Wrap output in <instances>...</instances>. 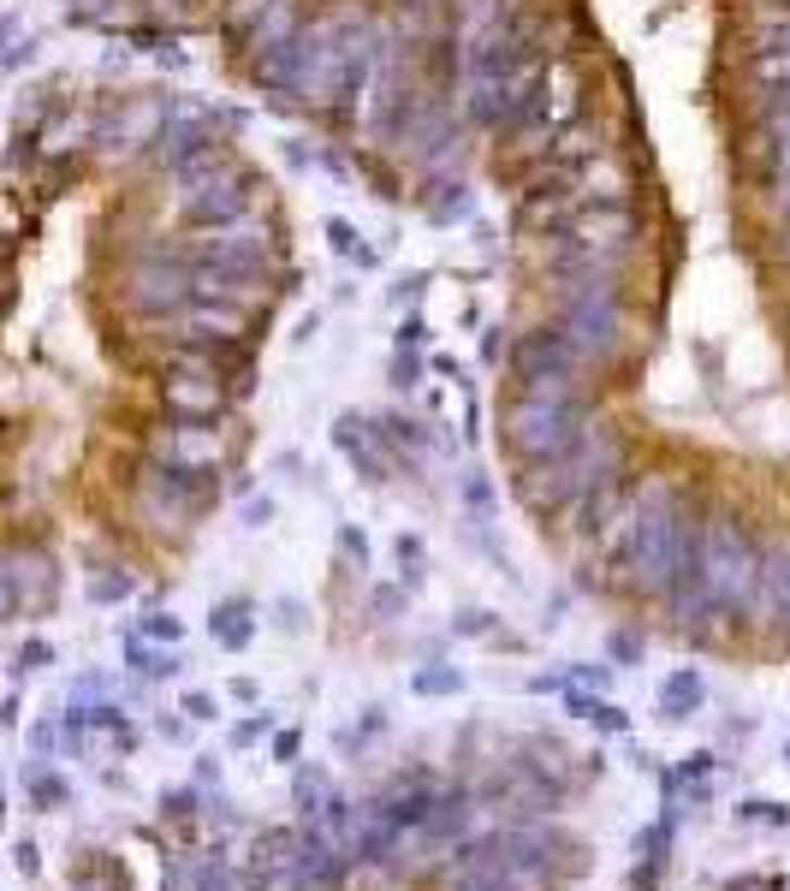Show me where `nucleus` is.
Wrapping results in <instances>:
<instances>
[{
  "label": "nucleus",
  "instance_id": "obj_1",
  "mask_svg": "<svg viewBox=\"0 0 790 891\" xmlns=\"http://www.w3.org/2000/svg\"><path fill=\"white\" fill-rule=\"evenodd\" d=\"M618 481H630V440L613 423H594L589 416L565 457H553V464H517V500L535 517H565L582 493L618 488Z\"/></svg>",
  "mask_w": 790,
  "mask_h": 891
},
{
  "label": "nucleus",
  "instance_id": "obj_2",
  "mask_svg": "<svg viewBox=\"0 0 790 891\" xmlns=\"http://www.w3.org/2000/svg\"><path fill=\"white\" fill-rule=\"evenodd\" d=\"M505 380L512 392L541 404H577L589 399V368H582L577 346L565 339V327L553 315H541L535 327L512 334V351H505Z\"/></svg>",
  "mask_w": 790,
  "mask_h": 891
},
{
  "label": "nucleus",
  "instance_id": "obj_3",
  "mask_svg": "<svg viewBox=\"0 0 790 891\" xmlns=\"http://www.w3.org/2000/svg\"><path fill=\"white\" fill-rule=\"evenodd\" d=\"M707 601L719 618H749L755 613V589H761V547L749 524L737 512H713L702 524V559H695Z\"/></svg>",
  "mask_w": 790,
  "mask_h": 891
},
{
  "label": "nucleus",
  "instance_id": "obj_4",
  "mask_svg": "<svg viewBox=\"0 0 790 891\" xmlns=\"http://www.w3.org/2000/svg\"><path fill=\"white\" fill-rule=\"evenodd\" d=\"M589 423V399L577 404H541V399H500V446L517 457V464H553V457L570 452V440Z\"/></svg>",
  "mask_w": 790,
  "mask_h": 891
},
{
  "label": "nucleus",
  "instance_id": "obj_5",
  "mask_svg": "<svg viewBox=\"0 0 790 891\" xmlns=\"http://www.w3.org/2000/svg\"><path fill=\"white\" fill-rule=\"evenodd\" d=\"M131 500H137V517H143L149 529H161V535H185L202 512H209L214 481H209V476H197V469L155 464V457H149L143 476L131 481Z\"/></svg>",
  "mask_w": 790,
  "mask_h": 891
},
{
  "label": "nucleus",
  "instance_id": "obj_6",
  "mask_svg": "<svg viewBox=\"0 0 790 891\" xmlns=\"http://www.w3.org/2000/svg\"><path fill=\"white\" fill-rule=\"evenodd\" d=\"M190 262H233V267H279V226L262 209L238 214L226 226L197 233V250H185Z\"/></svg>",
  "mask_w": 790,
  "mask_h": 891
},
{
  "label": "nucleus",
  "instance_id": "obj_7",
  "mask_svg": "<svg viewBox=\"0 0 790 891\" xmlns=\"http://www.w3.org/2000/svg\"><path fill=\"white\" fill-rule=\"evenodd\" d=\"M464 143H469V125H464V113L446 101L440 113H428L423 125H416L411 137H404L399 149H392V167L399 173H416V178H428V173H457V161H464Z\"/></svg>",
  "mask_w": 790,
  "mask_h": 891
},
{
  "label": "nucleus",
  "instance_id": "obj_8",
  "mask_svg": "<svg viewBox=\"0 0 790 891\" xmlns=\"http://www.w3.org/2000/svg\"><path fill=\"white\" fill-rule=\"evenodd\" d=\"M565 238H577L582 250H594V256L630 274L636 244H642V214H636V202H582Z\"/></svg>",
  "mask_w": 790,
  "mask_h": 891
},
{
  "label": "nucleus",
  "instance_id": "obj_9",
  "mask_svg": "<svg viewBox=\"0 0 790 891\" xmlns=\"http://www.w3.org/2000/svg\"><path fill=\"white\" fill-rule=\"evenodd\" d=\"M570 221H577V197H570L565 173L541 178V185L517 190V209H512V233L524 238V244H553V238L570 233Z\"/></svg>",
  "mask_w": 790,
  "mask_h": 891
},
{
  "label": "nucleus",
  "instance_id": "obj_10",
  "mask_svg": "<svg viewBox=\"0 0 790 891\" xmlns=\"http://www.w3.org/2000/svg\"><path fill=\"white\" fill-rule=\"evenodd\" d=\"M149 457H155V464L197 469V476H221V464L233 457V440L214 423H173V428H155V435H149Z\"/></svg>",
  "mask_w": 790,
  "mask_h": 891
},
{
  "label": "nucleus",
  "instance_id": "obj_11",
  "mask_svg": "<svg viewBox=\"0 0 790 891\" xmlns=\"http://www.w3.org/2000/svg\"><path fill=\"white\" fill-rule=\"evenodd\" d=\"M161 411L173 423H221L233 411V387L221 375H190V368H161Z\"/></svg>",
  "mask_w": 790,
  "mask_h": 891
},
{
  "label": "nucleus",
  "instance_id": "obj_12",
  "mask_svg": "<svg viewBox=\"0 0 790 891\" xmlns=\"http://www.w3.org/2000/svg\"><path fill=\"white\" fill-rule=\"evenodd\" d=\"M565 185H570V197H577V209L582 202H636V167L624 149H594V155L570 161Z\"/></svg>",
  "mask_w": 790,
  "mask_h": 891
},
{
  "label": "nucleus",
  "instance_id": "obj_13",
  "mask_svg": "<svg viewBox=\"0 0 790 891\" xmlns=\"http://www.w3.org/2000/svg\"><path fill=\"white\" fill-rule=\"evenodd\" d=\"M178 327H185L190 339H214V346H250V339H256V310L221 303V298H190Z\"/></svg>",
  "mask_w": 790,
  "mask_h": 891
},
{
  "label": "nucleus",
  "instance_id": "obj_14",
  "mask_svg": "<svg viewBox=\"0 0 790 891\" xmlns=\"http://www.w3.org/2000/svg\"><path fill=\"white\" fill-rule=\"evenodd\" d=\"M167 120H173L167 101L137 96V101H125V108L101 125V143H108V155H143V149L161 137V125H167Z\"/></svg>",
  "mask_w": 790,
  "mask_h": 891
},
{
  "label": "nucleus",
  "instance_id": "obj_15",
  "mask_svg": "<svg viewBox=\"0 0 790 891\" xmlns=\"http://www.w3.org/2000/svg\"><path fill=\"white\" fill-rule=\"evenodd\" d=\"M334 446L351 457L356 469H363L368 481H387L392 476V440L380 435L375 423H363V416H339V428H334Z\"/></svg>",
  "mask_w": 790,
  "mask_h": 891
},
{
  "label": "nucleus",
  "instance_id": "obj_16",
  "mask_svg": "<svg viewBox=\"0 0 790 891\" xmlns=\"http://www.w3.org/2000/svg\"><path fill=\"white\" fill-rule=\"evenodd\" d=\"M755 618L773 624V630H790V541H773L767 553H761Z\"/></svg>",
  "mask_w": 790,
  "mask_h": 891
},
{
  "label": "nucleus",
  "instance_id": "obj_17",
  "mask_svg": "<svg viewBox=\"0 0 790 891\" xmlns=\"http://www.w3.org/2000/svg\"><path fill=\"white\" fill-rule=\"evenodd\" d=\"M416 209H423L435 226H457V221L476 214V197H469L464 173H428L423 185H416Z\"/></svg>",
  "mask_w": 790,
  "mask_h": 891
},
{
  "label": "nucleus",
  "instance_id": "obj_18",
  "mask_svg": "<svg viewBox=\"0 0 790 891\" xmlns=\"http://www.w3.org/2000/svg\"><path fill=\"white\" fill-rule=\"evenodd\" d=\"M7 582H12V601H18V606H30V613L54 606V589H60L54 565H48L42 553H30V547L7 559Z\"/></svg>",
  "mask_w": 790,
  "mask_h": 891
},
{
  "label": "nucleus",
  "instance_id": "obj_19",
  "mask_svg": "<svg viewBox=\"0 0 790 891\" xmlns=\"http://www.w3.org/2000/svg\"><path fill=\"white\" fill-rule=\"evenodd\" d=\"M303 18H310V7H303V0H274V7L262 12L256 24H250V36L238 48H244V54H267V48H286L291 36L303 30Z\"/></svg>",
  "mask_w": 790,
  "mask_h": 891
},
{
  "label": "nucleus",
  "instance_id": "obj_20",
  "mask_svg": "<svg viewBox=\"0 0 790 891\" xmlns=\"http://www.w3.org/2000/svg\"><path fill=\"white\" fill-rule=\"evenodd\" d=\"M737 84L749 96H767V89H790V48H767V54H749L737 66Z\"/></svg>",
  "mask_w": 790,
  "mask_h": 891
},
{
  "label": "nucleus",
  "instance_id": "obj_21",
  "mask_svg": "<svg viewBox=\"0 0 790 891\" xmlns=\"http://www.w3.org/2000/svg\"><path fill=\"white\" fill-rule=\"evenodd\" d=\"M702 695H707L702 672H695V666H684V672H672V678H666V690H660V713H666V719H690V713L702 707Z\"/></svg>",
  "mask_w": 790,
  "mask_h": 891
},
{
  "label": "nucleus",
  "instance_id": "obj_22",
  "mask_svg": "<svg viewBox=\"0 0 790 891\" xmlns=\"http://www.w3.org/2000/svg\"><path fill=\"white\" fill-rule=\"evenodd\" d=\"M209 636L221 648H250V636H256V618H250V601H226L209 613Z\"/></svg>",
  "mask_w": 790,
  "mask_h": 891
},
{
  "label": "nucleus",
  "instance_id": "obj_23",
  "mask_svg": "<svg viewBox=\"0 0 790 891\" xmlns=\"http://www.w3.org/2000/svg\"><path fill=\"white\" fill-rule=\"evenodd\" d=\"M267 7H274V0H221V18H214V24H221V30L233 36V42H244L250 24H256Z\"/></svg>",
  "mask_w": 790,
  "mask_h": 891
},
{
  "label": "nucleus",
  "instance_id": "obj_24",
  "mask_svg": "<svg viewBox=\"0 0 790 891\" xmlns=\"http://www.w3.org/2000/svg\"><path fill=\"white\" fill-rule=\"evenodd\" d=\"M125 660H131L143 678H167V672H178V660L173 654H161V648H149L143 636H125Z\"/></svg>",
  "mask_w": 790,
  "mask_h": 891
},
{
  "label": "nucleus",
  "instance_id": "obj_25",
  "mask_svg": "<svg viewBox=\"0 0 790 891\" xmlns=\"http://www.w3.org/2000/svg\"><path fill=\"white\" fill-rule=\"evenodd\" d=\"M327 244H334L346 262H356V267H375V262H380L375 250H368L363 238H356V226H351V221H327Z\"/></svg>",
  "mask_w": 790,
  "mask_h": 891
},
{
  "label": "nucleus",
  "instance_id": "obj_26",
  "mask_svg": "<svg viewBox=\"0 0 790 891\" xmlns=\"http://www.w3.org/2000/svg\"><path fill=\"white\" fill-rule=\"evenodd\" d=\"M570 713L589 719V725H601V731H624V713L613 702H601V695H577V690H570Z\"/></svg>",
  "mask_w": 790,
  "mask_h": 891
},
{
  "label": "nucleus",
  "instance_id": "obj_27",
  "mask_svg": "<svg viewBox=\"0 0 790 891\" xmlns=\"http://www.w3.org/2000/svg\"><path fill=\"white\" fill-rule=\"evenodd\" d=\"M149 12H155L161 24H173V30H185V24H202V18H209L197 0H149Z\"/></svg>",
  "mask_w": 790,
  "mask_h": 891
},
{
  "label": "nucleus",
  "instance_id": "obj_28",
  "mask_svg": "<svg viewBox=\"0 0 790 891\" xmlns=\"http://www.w3.org/2000/svg\"><path fill=\"white\" fill-rule=\"evenodd\" d=\"M666 844H672V814L654 826V832H642V844H636V850H642V862H648V874H654L660 862H666Z\"/></svg>",
  "mask_w": 790,
  "mask_h": 891
},
{
  "label": "nucleus",
  "instance_id": "obj_29",
  "mask_svg": "<svg viewBox=\"0 0 790 891\" xmlns=\"http://www.w3.org/2000/svg\"><path fill=\"white\" fill-rule=\"evenodd\" d=\"M457 683H464V678H457V672L435 666V672H416V678H411V690H416V695H452Z\"/></svg>",
  "mask_w": 790,
  "mask_h": 891
},
{
  "label": "nucleus",
  "instance_id": "obj_30",
  "mask_svg": "<svg viewBox=\"0 0 790 891\" xmlns=\"http://www.w3.org/2000/svg\"><path fill=\"white\" fill-rule=\"evenodd\" d=\"M197 891H244V886H238V874L226 868V862H209V868L197 874Z\"/></svg>",
  "mask_w": 790,
  "mask_h": 891
},
{
  "label": "nucleus",
  "instance_id": "obj_31",
  "mask_svg": "<svg viewBox=\"0 0 790 891\" xmlns=\"http://www.w3.org/2000/svg\"><path fill=\"white\" fill-rule=\"evenodd\" d=\"M137 636H143V642H178V618L173 613H149V624Z\"/></svg>",
  "mask_w": 790,
  "mask_h": 891
},
{
  "label": "nucleus",
  "instance_id": "obj_32",
  "mask_svg": "<svg viewBox=\"0 0 790 891\" xmlns=\"http://www.w3.org/2000/svg\"><path fill=\"white\" fill-rule=\"evenodd\" d=\"M737 820H767V826H785L790 814L779 808V802H743V808H737Z\"/></svg>",
  "mask_w": 790,
  "mask_h": 891
},
{
  "label": "nucleus",
  "instance_id": "obj_33",
  "mask_svg": "<svg viewBox=\"0 0 790 891\" xmlns=\"http://www.w3.org/2000/svg\"><path fill=\"white\" fill-rule=\"evenodd\" d=\"M416 380H423V363L411 351H399L392 356V387H416Z\"/></svg>",
  "mask_w": 790,
  "mask_h": 891
},
{
  "label": "nucleus",
  "instance_id": "obj_34",
  "mask_svg": "<svg viewBox=\"0 0 790 891\" xmlns=\"http://www.w3.org/2000/svg\"><path fill=\"white\" fill-rule=\"evenodd\" d=\"M767 256H773V267H785V274H790V226H773V233H767Z\"/></svg>",
  "mask_w": 790,
  "mask_h": 891
},
{
  "label": "nucleus",
  "instance_id": "obj_35",
  "mask_svg": "<svg viewBox=\"0 0 790 891\" xmlns=\"http://www.w3.org/2000/svg\"><path fill=\"white\" fill-rule=\"evenodd\" d=\"M505 351H512V334H505V327L481 334V356H488V363H500V368H505Z\"/></svg>",
  "mask_w": 790,
  "mask_h": 891
},
{
  "label": "nucleus",
  "instance_id": "obj_36",
  "mask_svg": "<svg viewBox=\"0 0 790 891\" xmlns=\"http://www.w3.org/2000/svg\"><path fill=\"white\" fill-rule=\"evenodd\" d=\"M399 565H404V577L416 582V565H423V541H411V535H399Z\"/></svg>",
  "mask_w": 790,
  "mask_h": 891
},
{
  "label": "nucleus",
  "instance_id": "obj_37",
  "mask_svg": "<svg viewBox=\"0 0 790 891\" xmlns=\"http://www.w3.org/2000/svg\"><path fill=\"white\" fill-rule=\"evenodd\" d=\"M298 749H303L298 731H279V737H274V761H298Z\"/></svg>",
  "mask_w": 790,
  "mask_h": 891
},
{
  "label": "nucleus",
  "instance_id": "obj_38",
  "mask_svg": "<svg viewBox=\"0 0 790 891\" xmlns=\"http://www.w3.org/2000/svg\"><path fill=\"white\" fill-rule=\"evenodd\" d=\"M185 713L190 719H221V713H214V695H185Z\"/></svg>",
  "mask_w": 790,
  "mask_h": 891
},
{
  "label": "nucleus",
  "instance_id": "obj_39",
  "mask_svg": "<svg viewBox=\"0 0 790 891\" xmlns=\"http://www.w3.org/2000/svg\"><path fill=\"white\" fill-rule=\"evenodd\" d=\"M457 636H488V613H457Z\"/></svg>",
  "mask_w": 790,
  "mask_h": 891
},
{
  "label": "nucleus",
  "instance_id": "obj_40",
  "mask_svg": "<svg viewBox=\"0 0 790 891\" xmlns=\"http://www.w3.org/2000/svg\"><path fill=\"white\" fill-rule=\"evenodd\" d=\"M339 547H346V559H368V541L356 529H339Z\"/></svg>",
  "mask_w": 790,
  "mask_h": 891
},
{
  "label": "nucleus",
  "instance_id": "obj_41",
  "mask_svg": "<svg viewBox=\"0 0 790 891\" xmlns=\"http://www.w3.org/2000/svg\"><path fill=\"white\" fill-rule=\"evenodd\" d=\"M267 517H274V500H250V505H244V524H250V529L267 524Z\"/></svg>",
  "mask_w": 790,
  "mask_h": 891
},
{
  "label": "nucleus",
  "instance_id": "obj_42",
  "mask_svg": "<svg viewBox=\"0 0 790 891\" xmlns=\"http://www.w3.org/2000/svg\"><path fill=\"white\" fill-rule=\"evenodd\" d=\"M642 654V642H636V636H613V660H636Z\"/></svg>",
  "mask_w": 790,
  "mask_h": 891
},
{
  "label": "nucleus",
  "instance_id": "obj_43",
  "mask_svg": "<svg viewBox=\"0 0 790 891\" xmlns=\"http://www.w3.org/2000/svg\"><path fill=\"white\" fill-rule=\"evenodd\" d=\"M12 606H18V601H12V582H7V559H0V618H12Z\"/></svg>",
  "mask_w": 790,
  "mask_h": 891
},
{
  "label": "nucleus",
  "instance_id": "obj_44",
  "mask_svg": "<svg viewBox=\"0 0 790 891\" xmlns=\"http://www.w3.org/2000/svg\"><path fill=\"white\" fill-rule=\"evenodd\" d=\"M262 725H267V719H250V725H238V731H233V743H256V737H262Z\"/></svg>",
  "mask_w": 790,
  "mask_h": 891
},
{
  "label": "nucleus",
  "instance_id": "obj_45",
  "mask_svg": "<svg viewBox=\"0 0 790 891\" xmlns=\"http://www.w3.org/2000/svg\"><path fill=\"white\" fill-rule=\"evenodd\" d=\"M731 891H755V886H731Z\"/></svg>",
  "mask_w": 790,
  "mask_h": 891
}]
</instances>
